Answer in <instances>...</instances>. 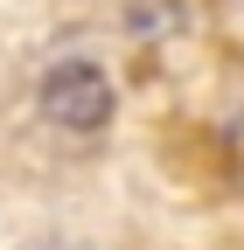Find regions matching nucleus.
Returning a JSON list of instances; mask_svg holds the SVG:
<instances>
[{
    "mask_svg": "<svg viewBox=\"0 0 244 250\" xmlns=\"http://www.w3.org/2000/svg\"><path fill=\"white\" fill-rule=\"evenodd\" d=\"M119 98H112V77L98 70V62H56V70L42 77V118L56 125V132H70V139H98L105 125H112Z\"/></svg>",
    "mask_w": 244,
    "mask_h": 250,
    "instance_id": "obj_1",
    "label": "nucleus"
}]
</instances>
